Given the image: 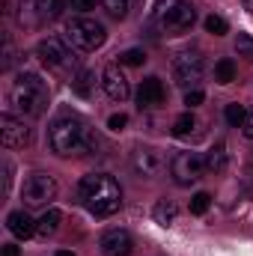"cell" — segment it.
Masks as SVG:
<instances>
[{"instance_id":"cell-1","label":"cell","mask_w":253,"mask_h":256,"mask_svg":"<svg viewBox=\"0 0 253 256\" xmlns=\"http://www.w3.org/2000/svg\"><path fill=\"white\" fill-rule=\"evenodd\" d=\"M78 200H80V206L90 214L110 218L122 206V191H120V182L114 176H108V173H90L78 185Z\"/></svg>"},{"instance_id":"cell-2","label":"cell","mask_w":253,"mask_h":256,"mask_svg":"<svg viewBox=\"0 0 253 256\" xmlns=\"http://www.w3.org/2000/svg\"><path fill=\"white\" fill-rule=\"evenodd\" d=\"M48 143H51V149L57 155H80L84 149L96 146V137L90 134V128L84 126L80 120L60 116L48 128Z\"/></svg>"},{"instance_id":"cell-3","label":"cell","mask_w":253,"mask_h":256,"mask_svg":"<svg viewBox=\"0 0 253 256\" xmlns=\"http://www.w3.org/2000/svg\"><path fill=\"white\" fill-rule=\"evenodd\" d=\"M9 104L21 116H42L48 108V84L39 74H21L9 92Z\"/></svg>"},{"instance_id":"cell-4","label":"cell","mask_w":253,"mask_h":256,"mask_svg":"<svg viewBox=\"0 0 253 256\" xmlns=\"http://www.w3.org/2000/svg\"><path fill=\"white\" fill-rule=\"evenodd\" d=\"M152 18L155 24L164 30V33H188L196 21V9L190 6L188 0H158L155 9H152Z\"/></svg>"},{"instance_id":"cell-5","label":"cell","mask_w":253,"mask_h":256,"mask_svg":"<svg viewBox=\"0 0 253 256\" xmlns=\"http://www.w3.org/2000/svg\"><path fill=\"white\" fill-rule=\"evenodd\" d=\"M104 39H108V30L96 18L80 15V18H72L66 24V42L78 51H96L104 45Z\"/></svg>"},{"instance_id":"cell-6","label":"cell","mask_w":253,"mask_h":256,"mask_svg":"<svg viewBox=\"0 0 253 256\" xmlns=\"http://www.w3.org/2000/svg\"><path fill=\"white\" fill-rule=\"evenodd\" d=\"M36 54H39V60L48 66V68H57V72H66V68L74 66V57H72L68 45H66L63 39H57V36L42 39V42L36 45Z\"/></svg>"},{"instance_id":"cell-7","label":"cell","mask_w":253,"mask_h":256,"mask_svg":"<svg viewBox=\"0 0 253 256\" xmlns=\"http://www.w3.org/2000/svg\"><path fill=\"white\" fill-rule=\"evenodd\" d=\"M202 170H206V164H202V158L196 155V152H179V155H173V161H170V176H173V182L176 185H194L200 176H202Z\"/></svg>"},{"instance_id":"cell-8","label":"cell","mask_w":253,"mask_h":256,"mask_svg":"<svg viewBox=\"0 0 253 256\" xmlns=\"http://www.w3.org/2000/svg\"><path fill=\"white\" fill-rule=\"evenodd\" d=\"M24 202L27 206H48L54 196H57V179L48 176V173H33L27 182H24Z\"/></svg>"},{"instance_id":"cell-9","label":"cell","mask_w":253,"mask_h":256,"mask_svg":"<svg viewBox=\"0 0 253 256\" xmlns=\"http://www.w3.org/2000/svg\"><path fill=\"white\" fill-rule=\"evenodd\" d=\"M202 74H206V60H202L200 54H182V57H176V63H173V78H176L179 86L188 90L196 80H202Z\"/></svg>"},{"instance_id":"cell-10","label":"cell","mask_w":253,"mask_h":256,"mask_svg":"<svg viewBox=\"0 0 253 256\" xmlns=\"http://www.w3.org/2000/svg\"><path fill=\"white\" fill-rule=\"evenodd\" d=\"M0 140L6 149H21L30 143V128L24 126V120H15L12 114L0 116Z\"/></svg>"},{"instance_id":"cell-11","label":"cell","mask_w":253,"mask_h":256,"mask_svg":"<svg viewBox=\"0 0 253 256\" xmlns=\"http://www.w3.org/2000/svg\"><path fill=\"white\" fill-rule=\"evenodd\" d=\"M102 90H104L108 98H114V102H126L128 96H131V84H128L126 72H122L120 66H108V68L102 72Z\"/></svg>"},{"instance_id":"cell-12","label":"cell","mask_w":253,"mask_h":256,"mask_svg":"<svg viewBox=\"0 0 253 256\" xmlns=\"http://www.w3.org/2000/svg\"><path fill=\"white\" fill-rule=\"evenodd\" d=\"M161 155L155 152V149H149V146H140V149H134V155H131V167H134V173L140 176V179H155L158 173H161Z\"/></svg>"},{"instance_id":"cell-13","label":"cell","mask_w":253,"mask_h":256,"mask_svg":"<svg viewBox=\"0 0 253 256\" xmlns=\"http://www.w3.org/2000/svg\"><path fill=\"white\" fill-rule=\"evenodd\" d=\"M98 248H102V254L104 256H131L134 242H131L128 230H108V232L102 236Z\"/></svg>"},{"instance_id":"cell-14","label":"cell","mask_w":253,"mask_h":256,"mask_svg":"<svg viewBox=\"0 0 253 256\" xmlns=\"http://www.w3.org/2000/svg\"><path fill=\"white\" fill-rule=\"evenodd\" d=\"M164 84H161V78H146L143 84H140V90H137V108L140 110H149V108H158V104H164Z\"/></svg>"},{"instance_id":"cell-15","label":"cell","mask_w":253,"mask_h":256,"mask_svg":"<svg viewBox=\"0 0 253 256\" xmlns=\"http://www.w3.org/2000/svg\"><path fill=\"white\" fill-rule=\"evenodd\" d=\"M45 18H51L48 0H21V3H18V21H21L24 27H36V24H42Z\"/></svg>"},{"instance_id":"cell-16","label":"cell","mask_w":253,"mask_h":256,"mask_svg":"<svg viewBox=\"0 0 253 256\" xmlns=\"http://www.w3.org/2000/svg\"><path fill=\"white\" fill-rule=\"evenodd\" d=\"M6 226H9V232H12L15 238H30V236H36V220H33L24 208L12 212V214L6 218Z\"/></svg>"},{"instance_id":"cell-17","label":"cell","mask_w":253,"mask_h":256,"mask_svg":"<svg viewBox=\"0 0 253 256\" xmlns=\"http://www.w3.org/2000/svg\"><path fill=\"white\" fill-rule=\"evenodd\" d=\"M202 164H206V170L208 173H224L226 170V164H230V152H226V143L224 140H218L208 152H206V158H202Z\"/></svg>"},{"instance_id":"cell-18","label":"cell","mask_w":253,"mask_h":256,"mask_svg":"<svg viewBox=\"0 0 253 256\" xmlns=\"http://www.w3.org/2000/svg\"><path fill=\"white\" fill-rule=\"evenodd\" d=\"M92 90H96V74L90 68H78L74 78H72V92L80 96V98H90Z\"/></svg>"},{"instance_id":"cell-19","label":"cell","mask_w":253,"mask_h":256,"mask_svg":"<svg viewBox=\"0 0 253 256\" xmlns=\"http://www.w3.org/2000/svg\"><path fill=\"white\" fill-rule=\"evenodd\" d=\"M60 220H63V214H60L57 208H48V212L36 220V236H39V238H51V236L60 230Z\"/></svg>"},{"instance_id":"cell-20","label":"cell","mask_w":253,"mask_h":256,"mask_svg":"<svg viewBox=\"0 0 253 256\" xmlns=\"http://www.w3.org/2000/svg\"><path fill=\"white\" fill-rule=\"evenodd\" d=\"M155 220L161 224V226H173L176 224V214H179V208L170 202V200H158V206H155Z\"/></svg>"},{"instance_id":"cell-21","label":"cell","mask_w":253,"mask_h":256,"mask_svg":"<svg viewBox=\"0 0 253 256\" xmlns=\"http://www.w3.org/2000/svg\"><path fill=\"white\" fill-rule=\"evenodd\" d=\"M214 80L218 84H232L236 80V63L230 57H224V60L214 63Z\"/></svg>"},{"instance_id":"cell-22","label":"cell","mask_w":253,"mask_h":256,"mask_svg":"<svg viewBox=\"0 0 253 256\" xmlns=\"http://www.w3.org/2000/svg\"><path fill=\"white\" fill-rule=\"evenodd\" d=\"M194 128H196V120H194V114L188 110V114H182V116L173 122V134H176V137H188Z\"/></svg>"},{"instance_id":"cell-23","label":"cell","mask_w":253,"mask_h":256,"mask_svg":"<svg viewBox=\"0 0 253 256\" xmlns=\"http://www.w3.org/2000/svg\"><path fill=\"white\" fill-rule=\"evenodd\" d=\"M102 9L110 15V18H126L128 15V0H102Z\"/></svg>"},{"instance_id":"cell-24","label":"cell","mask_w":253,"mask_h":256,"mask_svg":"<svg viewBox=\"0 0 253 256\" xmlns=\"http://www.w3.org/2000/svg\"><path fill=\"white\" fill-rule=\"evenodd\" d=\"M206 30H208L212 36H224V33H230V24H226V18H220V15H208V18H206Z\"/></svg>"},{"instance_id":"cell-25","label":"cell","mask_w":253,"mask_h":256,"mask_svg":"<svg viewBox=\"0 0 253 256\" xmlns=\"http://www.w3.org/2000/svg\"><path fill=\"white\" fill-rule=\"evenodd\" d=\"M208 206H212V196H208L206 191H200V194L190 196V214H206Z\"/></svg>"},{"instance_id":"cell-26","label":"cell","mask_w":253,"mask_h":256,"mask_svg":"<svg viewBox=\"0 0 253 256\" xmlns=\"http://www.w3.org/2000/svg\"><path fill=\"white\" fill-rule=\"evenodd\" d=\"M236 54H238V57H244V60H250V63H253V36H248V33H242V36L236 39Z\"/></svg>"},{"instance_id":"cell-27","label":"cell","mask_w":253,"mask_h":256,"mask_svg":"<svg viewBox=\"0 0 253 256\" xmlns=\"http://www.w3.org/2000/svg\"><path fill=\"white\" fill-rule=\"evenodd\" d=\"M120 63L122 66H143L146 63V51H140V48H128L120 54Z\"/></svg>"},{"instance_id":"cell-28","label":"cell","mask_w":253,"mask_h":256,"mask_svg":"<svg viewBox=\"0 0 253 256\" xmlns=\"http://www.w3.org/2000/svg\"><path fill=\"white\" fill-rule=\"evenodd\" d=\"M244 114H248V110H244L242 104H236V102L226 104V110H224V116H226L230 126H242V122H244Z\"/></svg>"},{"instance_id":"cell-29","label":"cell","mask_w":253,"mask_h":256,"mask_svg":"<svg viewBox=\"0 0 253 256\" xmlns=\"http://www.w3.org/2000/svg\"><path fill=\"white\" fill-rule=\"evenodd\" d=\"M202 98H206L202 90H188V92H185V104H188V110L190 108H196V104H202Z\"/></svg>"},{"instance_id":"cell-30","label":"cell","mask_w":253,"mask_h":256,"mask_svg":"<svg viewBox=\"0 0 253 256\" xmlns=\"http://www.w3.org/2000/svg\"><path fill=\"white\" fill-rule=\"evenodd\" d=\"M126 126H128V116H126V114H114V116L108 120V128H110V131H122Z\"/></svg>"},{"instance_id":"cell-31","label":"cell","mask_w":253,"mask_h":256,"mask_svg":"<svg viewBox=\"0 0 253 256\" xmlns=\"http://www.w3.org/2000/svg\"><path fill=\"white\" fill-rule=\"evenodd\" d=\"M12 60H15L12 42H9V39H3V68H12Z\"/></svg>"},{"instance_id":"cell-32","label":"cell","mask_w":253,"mask_h":256,"mask_svg":"<svg viewBox=\"0 0 253 256\" xmlns=\"http://www.w3.org/2000/svg\"><path fill=\"white\" fill-rule=\"evenodd\" d=\"M72 3V9H78V12H90V9H96V3H102V0H68Z\"/></svg>"},{"instance_id":"cell-33","label":"cell","mask_w":253,"mask_h":256,"mask_svg":"<svg viewBox=\"0 0 253 256\" xmlns=\"http://www.w3.org/2000/svg\"><path fill=\"white\" fill-rule=\"evenodd\" d=\"M242 134L248 137V140H253V108L244 114V122H242Z\"/></svg>"},{"instance_id":"cell-34","label":"cell","mask_w":253,"mask_h":256,"mask_svg":"<svg viewBox=\"0 0 253 256\" xmlns=\"http://www.w3.org/2000/svg\"><path fill=\"white\" fill-rule=\"evenodd\" d=\"M48 12H51V18H57L63 12V0H48Z\"/></svg>"},{"instance_id":"cell-35","label":"cell","mask_w":253,"mask_h":256,"mask_svg":"<svg viewBox=\"0 0 253 256\" xmlns=\"http://www.w3.org/2000/svg\"><path fill=\"white\" fill-rule=\"evenodd\" d=\"M3 256H21V250H18V244H3V250H0Z\"/></svg>"},{"instance_id":"cell-36","label":"cell","mask_w":253,"mask_h":256,"mask_svg":"<svg viewBox=\"0 0 253 256\" xmlns=\"http://www.w3.org/2000/svg\"><path fill=\"white\" fill-rule=\"evenodd\" d=\"M244 9H248V12L253 15V0H244Z\"/></svg>"},{"instance_id":"cell-37","label":"cell","mask_w":253,"mask_h":256,"mask_svg":"<svg viewBox=\"0 0 253 256\" xmlns=\"http://www.w3.org/2000/svg\"><path fill=\"white\" fill-rule=\"evenodd\" d=\"M54 256H74V254H72V250H57Z\"/></svg>"}]
</instances>
